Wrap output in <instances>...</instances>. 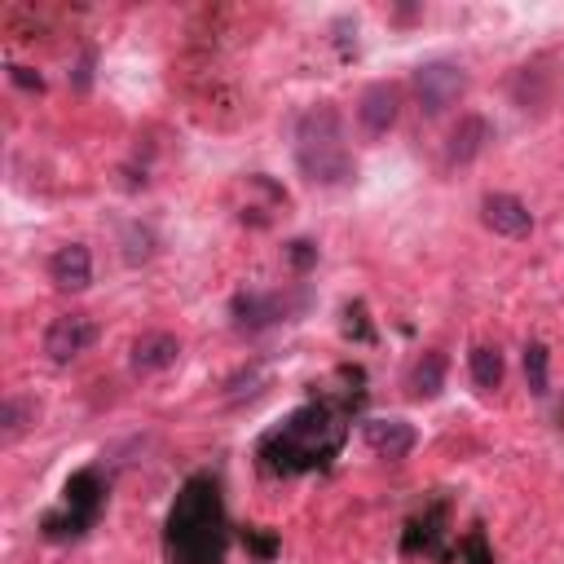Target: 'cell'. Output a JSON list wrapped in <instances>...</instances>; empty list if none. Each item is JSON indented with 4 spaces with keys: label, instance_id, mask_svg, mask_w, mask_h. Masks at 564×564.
I'll use <instances>...</instances> for the list:
<instances>
[{
    "label": "cell",
    "instance_id": "1",
    "mask_svg": "<svg viewBox=\"0 0 564 564\" xmlns=\"http://www.w3.org/2000/svg\"><path fill=\"white\" fill-rule=\"evenodd\" d=\"M229 551V516L220 498V480L198 471L181 485L167 524H163V560L167 564H225Z\"/></svg>",
    "mask_w": 564,
    "mask_h": 564
},
{
    "label": "cell",
    "instance_id": "2",
    "mask_svg": "<svg viewBox=\"0 0 564 564\" xmlns=\"http://www.w3.org/2000/svg\"><path fill=\"white\" fill-rule=\"evenodd\" d=\"M344 405L335 401H308L291 410L264 441H260V467L269 476H295L308 467H326L344 445Z\"/></svg>",
    "mask_w": 564,
    "mask_h": 564
},
{
    "label": "cell",
    "instance_id": "3",
    "mask_svg": "<svg viewBox=\"0 0 564 564\" xmlns=\"http://www.w3.org/2000/svg\"><path fill=\"white\" fill-rule=\"evenodd\" d=\"M295 163L304 172L308 185H322V189H335V185H348L357 176V163H352V150H348V132H344V115L339 106L322 101V106H308L295 123Z\"/></svg>",
    "mask_w": 564,
    "mask_h": 564
},
{
    "label": "cell",
    "instance_id": "4",
    "mask_svg": "<svg viewBox=\"0 0 564 564\" xmlns=\"http://www.w3.org/2000/svg\"><path fill=\"white\" fill-rule=\"evenodd\" d=\"M101 507H106V480H101V471H97V467H79V471L62 485V507L48 511L40 529H44L48 542L84 538V533L97 524Z\"/></svg>",
    "mask_w": 564,
    "mask_h": 564
},
{
    "label": "cell",
    "instance_id": "5",
    "mask_svg": "<svg viewBox=\"0 0 564 564\" xmlns=\"http://www.w3.org/2000/svg\"><path fill=\"white\" fill-rule=\"evenodd\" d=\"M410 84H414L419 110H423L427 119L445 115V110L467 93V75H463V66H454V62H423Z\"/></svg>",
    "mask_w": 564,
    "mask_h": 564
},
{
    "label": "cell",
    "instance_id": "6",
    "mask_svg": "<svg viewBox=\"0 0 564 564\" xmlns=\"http://www.w3.org/2000/svg\"><path fill=\"white\" fill-rule=\"evenodd\" d=\"M93 339H97V322L88 313H62L44 330V352L48 361H75L79 352L93 348Z\"/></svg>",
    "mask_w": 564,
    "mask_h": 564
},
{
    "label": "cell",
    "instance_id": "7",
    "mask_svg": "<svg viewBox=\"0 0 564 564\" xmlns=\"http://www.w3.org/2000/svg\"><path fill=\"white\" fill-rule=\"evenodd\" d=\"M397 115H401V88L397 84H370L361 97H357V123H361V132H366V141H379V137H388V128L397 123Z\"/></svg>",
    "mask_w": 564,
    "mask_h": 564
},
{
    "label": "cell",
    "instance_id": "8",
    "mask_svg": "<svg viewBox=\"0 0 564 564\" xmlns=\"http://www.w3.org/2000/svg\"><path fill=\"white\" fill-rule=\"evenodd\" d=\"M229 313H234V330L260 335V330L278 326L291 313V300L286 295H264V291H242V295H234Z\"/></svg>",
    "mask_w": 564,
    "mask_h": 564
},
{
    "label": "cell",
    "instance_id": "9",
    "mask_svg": "<svg viewBox=\"0 0 564 564\" xmlns=\"http://www.w3.org/2000/svg\"><path fill=\"white\" fill-rule=\"evenodd\" d=\"M401 551L405 555H432V560H449L445 551V502H436L432 511H423L419 520L405 524V538H401Z\"/></svg>",
    "mask_w": 564,
    "mask_h": 564
},
{
    "label": "cell",
    "instance_id": "10",
    "mask_svg": "<svg viewBox=\"0 0 564 564\" xmlns=\"http://www.w3.org/2000/svg\"><path fill=\"white\" fill-rule=\"evenodd\" d=\"M48 278L57 291H84L93 282V251L84 242H66L48 256Z\"/></svg>",
    "mask_w": 564,
    "mask_h": 564
},
{
    "label": "cell",
    "instance_id": "11",
    "mask_svg": "<svg viewBox=\"0 0 564 564\" xmlns=\"http://www.w3.org/2000/svg\"><path fill=\"white\" fill-rule=\"evenodd\" d=\"M480 220H485L494 234H507V238H524V234L533 229V216H529V207H524L516 194H485Z\"/></svg>",
    "mask_w": 564,
    "mask_h": 564
},
{
    "label": "cell",
    "instance_id": "12",
    "mask_svg": "<svg viewBox=\"0 0 564 564\" xmlns=\"http://www.w3.org/2000/svg\"><path fill=\"white\" fill-rule=\"evenodd\" d=\"M361 436L383 458H405L414 449V441H419L414 423H405V419H366L361 423Z\"/></svg>",
    "mask_w": 564,
    "mask_h": 564
},
{
    "label": "cell",
    "instance_id": "13",
    "mask_svg": "<svg viewBox=\"0 0 564 564\" xmlns=\"http://www.w3.org/2000/svg\"><path fill=\"white\" fill-rule=\"evenodd\" d=\"M489 141H494L489 119H480V115H463V119L454 123L449 141H445V163H449V167H463V163H471Z\"/></svg>",
    "mask_w": 564,
    "mask_h": 564
},
{
    "label": "cell",
    "instance_id": "14",
    "mask_svg": "<svg viewBox=\"0 0 564 564\" xmlns=\"http://www.w3.org/2000/svg\"><path fill=\"white\" fill-rule=\"evenodd\" d=\"M176 357H181V339L167 330H150L132 344V370H141V375L167 370V366H176Z\"/></svg>",
    "mask_w": 564,
    "mask_h": 564
},
{
    "label": "cell",
    "instance_id": "15",
    "mask_svg": "<svg viewBox=\"0 0 564 564\" xmlns=\"http://www.w3.org/2000/svg\"><path fill=\"white\" fill-rule=\"evenodd\" d=\"M405 388H410V397H419V401H432L441 388H445V352H436V348H427L414 366H410V379H405Z\"/></svg>",
    "mask_w": 564,
    "mask_h": 564
},
{
    "label": "cell",
    "instance_id": "16",
    "mask_svg": "<svg viewBox=\"0 0 564 564\" xmlns=\"http://www.w3.org/2000/svg\"><path fill=\"white\" fill-rule=\"evenodd\" d=\"M467 366H471V379H476L485 392L502 383V352H498V348L476 344V348H471V357H467Z\"/></svg>",
    "mask_w": 564,
    "mask_h": 564
},
{
    "label": "cell",
    "instance_id": "17",
    "mask_svg": "<svg viewBox=\"0 0 564 564\" xmlns=\"http://www.w3.org/2000/svg\"><path fill=\"white\" fill-rule=\"evenodd\" d=\"M524 383L533 397H546V348L542 344H524Z\"/></svg>",
    "mask_w": 564,
    "mask_h": 564
},
{
    "label": "cell",
    "instance_id": "18",
    "mask_svg": "<svg viewBox=\"0 0 564 564\" xmlns=\"http://www.w3.org/2000/svg\"><path fill=\"white\" fill-rule=\"evenodd\" d=\"M123 242H128V247H123L128 264H141V260L154 256V234H150V229H137V225H132V229L123 234Z\"/></svg>",
    "mask_w": 564,
    "mask_h": 564
},
{
    "label": "cell",
    "instance_id": "19",
    "mask_svg": "<svg viewBox=\"0 0 564 564\" xmlns=\"http://www.w3.org/2000/svg\"><path fill=\"white\" fill-rule=\"evenodd\" d=\"M458 551H463V560H467V564H494L489 542H485V529H467V538L458 542Z\"/></svg>",
    "mask_w": 564,
    "mask_h": 564
},
{
    "label": "cell",
    "instance_id": "20",
    "mask_svg": "<svg viewBox=\"0 0 564 564\" xmlns=\"http://www.w3.org/2000/svg\"><path fill=\"white\" fill-rule=\"evenodd\" d=\"M22 414H26V405L18 401V397H9L4 405H0V432H4V441H13L26 423H22Z\"/></svg>",
    "mask_w": 564,
    "mask_h": 564
},
{
    "label": "cell",
    "instance_id": "21",
    "mask_svg": "<svg viewBox=\"0 0 564 564\" xmlns=\"http://www.w3.org/2000/svg\"><path fill=\"white\" fill-rule=\"evenodd\" d=\"M247 551L256 560H273L278 555V533L273 529H247Z\"/></svg>",
    "mask_w": 564,
    "mask_h": 564
},
{
    "label": "cell",
    "instance_id": "22",
    "mask_svg": "<svg viewBox=\"0 0 564 564\" xmlns=\"http://www.w3.org/2000/svg\"><path fill=\"white\" fill-rule=\"evenodd\" d=\"M286 260H291V269H300V273H304V269H313V264H317V247H313L308 238H295V242L286 247Z\"/></svg>",
    "mask_w": 564,
    "mask_h": 564
},
{
    "label": "cell",
    "instance_id": "23",
    "mask_svg": "<svg viewBox=\"0 0 564 564\" xmlns=\"http://www.w3.org/2000/svg\"><path fill=\"white\" fill-rule=\"evenodd\" d=\"M348 322H344V330L352 335V339H375V330L366 326V308L361 304H348V313H344Z\"/></svg>",
    "mask_w": 564,
    "mask_h": 564
},
{
    "label": "cell",
    "instance_id": "24",
    "mask_svg": "<svg viewBox=\"0 0 564 564\" xmlns=\"http://www.w3.org/2000/svg\"><path fill=\"white\" fill-rule=\"evenodd\" d=\"M9 79H13L18 88H35V93L44 88V79H40V75L31 70V66H9Z\"/></svg>",
    "mask_w": 564,
    "mask_h": 564
},
{
    "label": "cell",
    "instance_id": "25",
    "mask_svg": "<svg viewBox=\"0 0 564 564\" xmlns=\"http://www.w3.org/2000/svg\"><path fill=\"white\" fill-rule=\"evenodd\" d=\"M88 70H93V57L79 62V70H75V88H88Z\"/></svg>",
    "mask_w": 564,
    "mask_h": 564
}]
</instances>
